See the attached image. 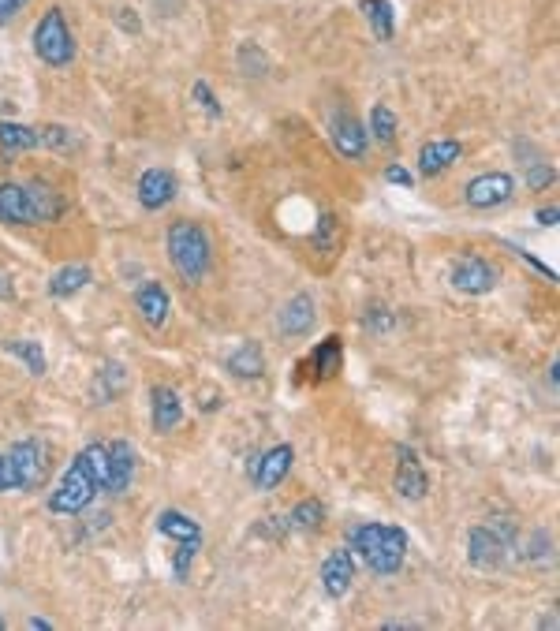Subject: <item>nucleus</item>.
I'll use <instances>...</instances> for the list:
<instances>
[{
  "mask_svg": "<svg viewBox=\"0 0 560 631\" xmlns=\"http://www.w3.org/2000/svg\"><path fill=\"white\" fill-rule=\"evenodd\" d=\"M448 284L463 295H486L497 288V266L486 262V258H478V254H467V258H460L456 266L448 269Z\"/></svg>",
  "mask_w": 560,
  "mask_h": 631,
  "instance_id": "nucleus-6",
  "label": "nucleus"
},
{
  "mask_svg": "<svg viewBox=\"0 0 560 631\" xmlns=\"http://www.w3.org/2000/svg\"><path fill=\"white\" fill-rule=\"evenodd\" d=\"M396 456H400V463H396V493H400L404 501H422V497L430 493L426 467L419 463V456H415L411 445H400Z\"/></svg>",
  "mask_w": 560,
  "mask_h": 631,
  "instance_id": "nucleus-9",
  "label": "nucleus"
},
{
  "mask_svg": "<svg viewBox=\"0 0 560 631\" xmlns=\"http://www.w3.org/2000/svg\"><path fill=\"white\" fill-rule=\"evenodd\" d=\"M370 131H374V139L381 146H392L396 142V113H392L389 105H374L370 109Z\"/></svg>",
  "mask_w": 560,
  "mask_h": 631,
  "instance_id": "nucleus-32",
  "label": "nucleus"
},
{
  "mask_svg": "<svg viewBox=\"0 0 560 631\" xmlns=\"http://www.w3.org/2000/svg\"><path fill=\"white\" fill-rule=\"evenodd\" d=\"M4 351L8 355H15V359H23V366H27L30 374L34 378H42L45 374V351H42V344L38 340H4Z\"/></svg>",
  "mask_w": 560,
  "mask_h": 631,
  "instance_id": "nucleus-28",
  "label": "nucleus"
},
{
  "mask_svg": "<svg viewBox=\"0 0 560 631\" xmlns=\"http://www.w3.org/2000/svg\"><path fill=\"white\" fill-rule=\"evenodd\" d=\"M30 0H0V27H8L15 15L27 8Z\"/></svg>",
  "mask_w": 560,
  "mask_h": 631,
  "instance_id": "nucleus-37",
  "label": "nucleus"
},
{
  "mask_svg": "<svg viewBox=\"0 0 560 631\" xmlns=\"http://www.w3.org/2000/svg\"><path fill=\"white\" fill-rule=\"evenodd\" d=\"M90 277H94L90 266H79V262L60 266L53 277H49V295H53V299H71V295H79L86 284H90Z\"/></svg>",
  "mask_w": 560,
  "mask_h": 631,
  "instance_id": "nucleus-22",
  "label": "nucleus"
},
{
  "mask_svg": "<svg viewBox=\"0 0 560 631\" xmlns=\"http://www.w3.org/2000/svg\"><path fill=\"white\" fill-rule=\"evenodd\" d=\"M355 583V557H351V549H336L329 553L322 564V590L329 598H344Z\"/></svg>",
  "mask_w": 560,
  "mask_h": 631,
  "instance_id": "nucleus-14",
  "label": "nucleus"
},
{
  "mask_svg": "<svg viewBox=\"0 0 560 631\" xmlns=\"http://www.w3.org/2000/svg\"><path fill=\"white\" fill-rule=\"evenodd\" d=\"M292 460H295V449L292 445H273L269 452H262L258 456V467H254V486L262 493L277 490L280 482L288 478V471H292Z\"/></svg>",
  "mask_w": 560,
  "mask_h": 631,
  "instance_id": "nucleus-12",
  "label": "nucleus"
},
{
  "mask_svg": "<svg viewBox=\"0 0 560 631\" xmlns=\"http://www.w3.org/2000/svg\"><path fill=\"white\" fill-rule=\"evenodd\" d=\"M512 195H516V180L508 172H486L463 187L467 206H475V210H497L504 202H512Z\"/></svg>",
  "mask_w": 560,
  "mask_h": 631,
  "instance_id": "nucleus-7",
  "label": "nucleus"
},
{
  "mask_svg": "<svg viewBox=\"0 0 560 631\" xmlns=\"http://www.w3.org/2000/svg\"><path fill=\"white\" fill-rule=\"evenodd\" d=\"M109 449V478H105V493H127L131 478H135V449L127 441H112Z\"/></svg>",
  "mask_w": 560,
  "mask_h": 631,
  "instance_id": "nucleus-16",
  "label": "nucleus"
},
{
  "mask_svg": "<svg viewBox=\"0 0 560 631\" xmlns=\"http://www.w3.org/2000/svg\"><path fill=\"white\" fill-rule=\"evenodd\" d=\"M557 217H560L557 206H549V210H538V213H534V221H538L542 228H553V225H557Z\"/></svg>",
  "mask_w": 560,
  "mask_h": 631,
  "instance_id": "nucleus-39",
  "label": "nucleus"
},
{
  "mask_svg": "<svg viewBox=\"0 0 560 631\" xmlns=\"http://www.w3.org/2000/svg\"><path fill=\"white\" fill-rule=\"evenodd\" d=\"M135 310H139V318L150 325V329H165L168 310H172V295H168L165 284L146 281L139 292H135Z\"/></svg>",
  "mask_w": 560,
  "mask_h": 631,
  "instance_id": "nucleus-13",
  "label": "nucleus"
},
{
  "mask_svg": "<svg viewBox=\"0 0 560 631\" xmlns=\"http://www.w3.org/2000/svg\"><path fill=\"white\" fill-rule=\"evenodd\" d=\"M366 325H370L374 333H381V329H389V325H392V318H389V314H381V307H374V314H370V322H366Z\"/></svg>",
  "mask_w": 560,
  "mask_h": 631,
  "instance_id": "nucleus-40",
  "label": "nucleus"
},
{
  "mask_svg": "<svg viewBox=\"0 0 560 631\" xmlns=\"http://www.w3.org/2000/svg\"><path fill=\"white\" fill-rule=\"evenodd\" d=\"M463 146L456 139H437V142H426L419 150V172L426 176V180H434V176H441L445 169H452L456 161H460Z\"/></svg>",
  "mask_w": 560,
  "mask_h": 631,
  "instance_id": "nucleus-17",
  "label": "nucleus"
},
{
  "mask_svg": "<svg viewBox=\"0 0 560 631\" xmlns=\"http://www.w3.org/2000/svg\"><path fill=\"white\" fill-rule=\"evenodd\" d=\"M198 546H202V542H180L176 557H172V575H176V579H187V572H191V561H195Z\"/></svg>",
  "mask_w": 560,
  "mask_h": 631,
  "instance_id": "nucleus-34",
  "label": "nucleus"
},
{
  "mask_svg": "<svg viewBox=\"0 0 560 631\" xmlns=\"http://www.w3.org/2000/svg\"><path fill=\"white\" fill-rule=\"evenodd\" d=\"M34 53L49 68H68L71 60H75V34H71L68 19H64V8L53 4L38 19V27H34Z\"/></svg>",
  "mask_w": 560,
  "mask_h": 631,
  "instance_id": "nucleus-3",
  "label": "nucleus"
},
{
  "mask_svg": "<svg viewBox=\"0 0 560 631\" xmlns=\"http://www.w3.org/2000/svg\"><path fill=\"white\" fill-rule=\"evenodd\" d=\"M19 490V478H15V463L8 452H0V493Z\"/></svg>",
  "mask_w": 560,
  "mask_h": 631,
  "instance_id": "nucleus-36",
  "label": "nucleus"
},
{
  "mask_svg": "<svg viewBox=\"0 0 560 631\" xmlns=\"http://www.w3.org/2000/svg\"><path fill=\"white\" fill-rule=\"evenodd\" d=\"M157 531L165 534V538H176V542H202V527L187 512H180V508H165L157 516Z\"/></svg>",
  "mask_w": 560,
  "mask_h": 631,
  "instance_id": "nucleus-23",
  "label": "nucleus"
},
{
  "mask_svg": "<svg viewBox=\"0 0 560 631\" xmlns=\"http://www.w3.org/2000/svg\"><path fill=\"white\" fill-rule=\"evenodd\" d=\"M314 251L318 254H333L336 243H340V217L336 213H322V221H318V232H314Z\"/></svg>",
  "mask_w": 560,
  "mask_h": 631,
  "instance_id": "nucleus-31",
  "label": "nucleus"
},
{
  "mask_svg": "<svg viewBox=\"0 0 560 631\" xmlns=\"http://www.w3.org/2000/svg\"><path fill=\"white\" fill-rule=\"evenodd\" d=\"M38 146H49L56 154H68V150H79V135L64 124H45L38 127Z\"/></svg>",
  "mask_w": 560,
  "mask_h": 631,
  "instance_id": "nucleus-30",
  "label": "nucleus"
},
{
  "mask_svg": "<svg viewBox=\"0 0 560 631\" xmlns=\"http://www.w3.org/2000/svg\"><path fill=\"white\" fill-rule=\"evenodd\" d=\"M150 400H154V430L157 434H172V430L183 422L180 393H176L172 385H157L154 393H150Z\"/></svg>",
  "mask_w": 560,
  "mask_h": 631,
  "instance_id": "nucleus-18",
  "label": "nucleus"
},
{
  "mask_svg": "<svg viewBox=\"0 0 560 631\" xmlns=\"http://www.w3.org/2000/svg\"><path fill=\"white\" fill-rule=\"evenodd\" d=\"M139 202H142V210H165V206H172L176 202V195H180V180L172 176L168 169H146L139 176Z\"/></svg>",
  "mask_w": 560,
  "mask_h": 631,
  "instance_id": "nucleus-8",
  "label": "nucleus"
},
{
  "mask_svg": "<svg viewBox=\"0 0 560 631\" xmlns=\"http://www.w3.org/2000/svg\"><path fill=\"white\" fill-rule=\"evenodd\" d=\"M27 202H30V221H34V225H49V221H56V217L64 213V206H68L49 183H30Z\"/></svg>",
  "mask_w": 560,
  "mask_h": 631,
  "instance_id": "nucleus-20",
  "label": "nucleus"
},
{
  "mask_svg": "<svg viewBox=\"0 0 560 631\" xmlns=\"http://www.w3.org/2000/svg\"><path fill=\"white\" fill-rule=\"evenodd\" d=\"M0 221L4 225H34L23 183H0Z\"/></svg>",
  "mask_w": 560,
  "mask_h": 631,
  "instance_id": "nucleus-21",
  "label": "nucleus"
},
{
  "mask_svg": "<svg viewBox=\"0 0 560 631\" xmlns=\"http://www.w3.org/2000/svg\"><path fill=\"white\" fill-rule=\"evenodd\" d=\"M0 628H4V620H0Z\"/></svg>",
  "mask_w": 560,
  "mask_h": 631,
  "instance_id": "nucleus-43",
  "label": "nucleus"
},
{
  "mask_svg": "<svg viewBox=\"0 0 560 631\" xmlns=\"http://www.w3.org/2000/svg\"><path fill=\"white\" fill-rule=\"evenodd\" d=\"M0 105H4V101H0Z\"/></svg>",
  "mask_w": 560,
  "mask_h": 631,
  "instance_id": "nucleus-44",
  "label": "nucleus"
},
{
  "mask_svg": "<svg viewBox=\"0 0 560 631\" xmlns=\"http://www.w3.org/2000/svg\"><path fill=\"white\" fill-rule=\"evenodd\" d=\"M351 549L374 575H396L407 557V531L396 523H363L351 531Z\"/></svg>",
  "mask_w": 560,
  "mask_h": 631,
  "instance_id": "nucleus-1",
  "label": "nucleus"
},
{
  "mask_svg": "<svg viewBox=\"0 0 560 631\" xmlns=\"http://www.w3.org/2000/svg\"><path fill=\"white\" fill-rule=\"evenodd\" d=\"M385 180H389V183H400V187H411V183H415V176H411V172H407L404 165L396 161V165H389V169H385Z\"/></svg>",
  "mask_w": 560,
  "mask_h": 631,
  "instance_id": "nucleus-38",
  "label": "nucleus"
},
{
  "mask_svg": "<svg viewBox=\"0 0 560 631\" xmlns=\"http://www.w3.org/2000/svg\"><path fill=\"white\" fill-rule=\"evenodd\" d=\"M314 299H310L307 292H299L295 299H288L284 303V310L277 314V325L284 337H307L310 329H314Z\"/></svg>",
  "mask_w": 560,
  "mask_h": 631,
  "instance_id": "nucleus-15",
  "label": "nucleus"
},
{
  "mask_svg": "<svg viewBox=\"0 0 560 631\" xmlns=\"http://www.w3.org/2000/svg\"><path fill=\"white\" fill-rule=\"evenodd\" d=\"M15 463V478H19V490H38L45 478V449L38 441H15L8 449Z\"/></svg>",
  "mask_w": 560,
  "mask_h": 631,
  "instance_id": "nucleus-11",
  "label": "nucleus"
},
{
  "mask_svg": "<svg viewBox=\"0 0 560 631\" xmlns=\"http://www.w3.org/2000/svg\"><path fill=\"white\" fill-rule=\"evenodd\" d=\"M228 370L236 374V378H262V370H266V359H262V348L258 344H243L239 351L228 355Z\"/></svg>",
  "mask_w": 560,
  "mask_h": 631,
  "instance_id": "nucleus-27",
  "label": "nucleus"
},
{
  "mask_svg": "<svg viewBox=\"0 0 560 631\" xmlns=\"http://www.w3.org/2000/svg\"><path fill=\"white\" fill-rule=\"evenodd\" d=\"M512 546H516L512 523L493 519V523L471 527V534H467V561L475 564L478 572H493V568H501V564L508 561Z\"/></svg>",
  "mask_w": 560,
  "mask_h": 631,
  "instance_id": "nucleus-4",
  "label": "nucleus"
},
{
  "mask_svg": "<svg viewBox=\"0 0 560 631\" xmlns=\"http://www.w3.org/2000/svg\"><path fill=\"white\" fill-rule=\"evenodd\" d=\"M168 262L176 266L183 281L198 284L213 266V243L206 236V228L195 225V221H176V225L168 228Z\"/></svg>",
  "mask_w": 560,
  "mask_h": 631,
  "instance_id": "nucleus-2",
  "label": "nucleus"
},
{
  "mask_svg": "<svg viewBox=\"0 0 560 631\" xmlns=\"http://www.w3.org/2000/svg\"><path fill=\"white\" fill-rule=\"evenodd\" d=\"M329 139H333L336 154L348 157V161H359L366 157V146H370V131H366L351 113H336L333 127H329Z\"/></svg>",
  "mask_w": 560,
  "mask_h": 631,
  "instance_id": "nucleus-10",
  "label": "nucleus"
},
{
  "mask_svg": "<svg viewBox=\"0 0 560 631\" xmlns=\"http://www.w3.org/2000/svg\"><path fill=\"white\" fill-rule=\"evenodd\" d=\"M284 519H288L292 531H318L325 519V505L318 497H307V501H299V505L292 508V516H284Z\"/></svg>",
  "mask_w": 560,
  "mask_h": 631,
  "instance_id": "nucleus-29",
  "label": "nucleus"
},
{
  "mask_svg": "<svg viewBox=\"0 0 560 631\" xmlns=\"http://www.w3.org/2000/svg\"><path fill=\"white\" fill-rule=\"evenodd\" d=\"M94 497H98V482H94L83 456H75L71 467L56 482V490L49 493V512H56V516H79L83 508H90Z\"/></svg>",
  "mask_w": 560,
  "mask_h": 631,
  "instance_id": "nucleus-5",
  "label": "nucleus"
},
{
  "mask_svg": "<svg viewBox=\"0 0 560 631\" xmlns=\"http://www.w3.org/2000/svg\"><path fill=\"white\" fill-rule=\"evenodd\" d=\"M27 628L30 631H53V624H49V620H42V617H30Z\"/></svg>",
  "mask_w": 560,
  "mask_h": 631,
  "instance_id": "nucleus-42",
  "label": "nucleus"
},
{
  "mask_svg": "<svg viewBox=\"0 0 560 631\" xmlns=\"http://www.w3.org/2000/svg\"><path fill=\"white\" fill-rule=\"evenodd\" d=\"M127 389V370L120 363H105L94 378V404H112Z\"/></svg>",
  "mask_w": 560,
  "mask_h": 631,
  "instance_id": "nucleus-24",
  "label": "nucleus"
},
{
  "mask_svg": "<svg viewBox=\"0 0 560 631\" xmlns=\"http://www.w3.org/2000/svg\"><path fill=\"white\" fill-rule=\"evenodd\" d=\"M553 180H557V169H553L549 161H542V157H538V161H527V187H531V191H546Z\"/></svg>",
  "mask_w": 560,
  "mask_h": 631,
  "instance_id": "nucleus-33",
  "label": "nucleus"
},
{
  "mask_svg": "<svg viewBox=\"0 0 560 631\" xmlns=\"http://www.w3.org/2000/svg\"><path fill=\"white\" fill-rule=\"evenodd\" d=\"M120 27L131 30V34H139V19L131 15V8H120Z\"/></svg>",
  "mask_w": 560,
  "mask_h": 631,
  "instance_id": "nucleus-41",
  "label": "nucleus"
},
{
  "mask_svg": "<svg viewBox=\"0 0 560 631\" xmlns=\"http://www.w3.org/2000/svg\"><path fill=\"white\" fill-rule=\"evenodd\" d=\"M38 146V127L15 124V120H0V150L4 154H23Z\"/></svg>",
  "mask_w": 560,
  "mask_h": 631,
  "instance_id": "nucleus-25",
  "label": "nucleus"
},
{
  "mask_svg": "<svg viewBox=\"0 0 560 631\" xmlns=\"http://www.w3.org/2000/svg\"><path fill=\"white\" fill-rule=\"evenodd\" d=\"M340 363H344V340H340V337H325L318 348L310 351V359L303 366H307L310 374H314V381H333L336 370H340Z\"/></svg>",
  "mask_w": 560,
  "mask_h": 631,
  "instance_id": "nucleus-19",
  "label": "nucleus"
},
{
  "mask_svg": "<svg viewBox=\"0 0 560 631\" xmlns=\"http://www.w3.org/2000/svg\"><path fill=\"white\" fill-rule=\"evenodd\" d=\"M195 101L202 105V113L210 116V120H217V116H221V101L213 98L210 83H202V79H198V83H195Z\"/></svg>",
  "mask_w": 560,
  "mask_h": 631,
  "instance_id": "nucleus-35",
  "label": "nucleus"
},
{
  "mask_svg": "<svg viewBox=\"0 0 560 631\" xmlns=\"http://www.w3.org/2000/svg\"><path fill=\"white\" fill-rule=\"evenodd\" d=\"M359 8H363V15L370 19L374 38H378V42H392V30H396V12H392L389 0H359Z\"/></svg>",
  "mask_w": 560,
  "mask_h": 631,
  "instance_id": "nucleus-26",
  "label": "nucleus"
}]
</instances>
